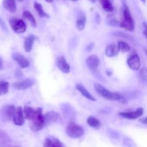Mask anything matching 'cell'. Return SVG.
<instances>
[{"mask_svg":"<svg viewBox=\"0 0 147 147\" xmlns=\"http://www.w3.org/2000/svg\"><path fill=\"white\" fill-rule=\"evenodd\" d=\"M42 110L41 108L35 109L34 113L31 116L30 121V127L32 131L37 132L42 129L45 126L44 115H42Z\"/></svg>","mask_w":147,"mask_h":147,"instance_id":"cell-2","label":"cell"},{"mask_svg":"<svg viewBox=\"0 0 147 147\" xmlns=\"http://www.w3.org/2000/svg\"><path fill=\"white\" fill-rule=\"evenodd\" d=\"M90 1H91L92 3H96V0H90Z\"/></svg>","mask_w":147,"mask_h":147,"instance_id":"cell-36","label":"cell"},{"mask_svg":"<svg viewBox=\"0 0 147 147\" xmlns=\"http://www.w3.org/2000/svg\"><path fill=\"white\" fill-rule=\"evenodd\" d=\"M47 3H52L53 1V0H45Z\"/></svg>","mask_w":147,"mask_h":147,"instance_id":"cell-35","label":"cell"},{"mask_svg":"<svg viewBox=\"0 0 147 147\" xmlns=\"http://www.w3.org/2000/svg\"><path fill=\"white\" fill-rule=\"evenodd\" d=\"M127 64L129 67L133 70H138L141 67V60L137 54L131 55L127 60Z\"/></svg>","mask_w":147,"mask_h":147,"instance_id":"cell-7","label":"cell"},{"mask_svg":"<svg viewBox=\"0 0 147 147\" xmlns=\"http://www.w3.org/2000/svg\"><path fill=\"white\" fill-rule=\"evenodd\" d=\"M86 16L83 12L80 13L78 18L77 22H76V26H77L78 30L82 31L84 30L85 27H86Z\"/></svg>","mask_w":147,"mask_h":147,"instance_id":"cell-19","label":"cell"},{"mask_svg":"<svg viewBox=\"0 0 147 147\" xmlns=\"http://www.w3.org/2000/svg\"><path fill=\"white\" fill-rule=\"evenodd\" d=\"M16 108L13 105H7L4 106L0 110V119L3 121H9L13 119Z\"/></svg>","mask_w":147,"mask_h":147,"instance_id":"cell-5","label":"cell"},{"mask_svg":"<svg viewBox=\"0 0 147 147\" xmlns=\"http://www.w3.org/2000/svg\"><path fill=\"white\" fill-rule=\"evenodd\" d=\"M34 42V37L33 35H30L25 38L24 42V49L27 53H30L32 50Z\"/></svg>","mask_w":147,"mask_h":147,"instance_id":"cell-20","label":"cell"},{"mask_svg":"<svg viewBox=\"0 0 147 147\" xmlns=\"http://www.w3.org/2000/svg\"><path fill=\"white\" fill-rule=\"evenodd\" d=\"M71 1H78V0H71Z\"/></svg>","mask_w":147,"mask_h":147,"instance_id":"cell-39","label":"cell"},{"mask_svg":"<svg viewBox=\"0 0 147 147\" xmlns=\"http://www.w3.org/2000/svg\"><path fill=\"white\" fill-rule=\"evenodd\" d=\"M43 147H56V145L55 144L54 141L49 139V138H47L45 139V141Z\"/></svg>","mask_w":147,"mask_h":147,"instance_id":"cell-28","label":"cell"},{"mask_svg":"<svg viewBox=\"0 0 147 147\" xmlns=\"http://www.w3.org/2000/svg\"><path fill=\"white\" fill-rule=\"evenodd\" d=\"M34 9L36 10V11H37V13L38 14V15L40 16V17H46V18H49V17H50L49 14H47V13L43 10L42 6L40 4H39V3L37 2L34 3Z\"/></svg>","mask_w":147,"mask_h":147,"instance_id":"cell-23","label":"cell"},{"mask_svg":"<svg viewBox=\"0 0 147 147\" xmlns=\"http://www.w3.org/2000/svg\"><path fill=\"white\" fill-rule=\"evenodd\" d=\"M53 140L54 141L55 144V145H56V147H65L64 144H63L62 143V142H60V140H58V139H55V138H53Z\"/></svg>","mask_w":147,"mask_h":147,"instance_id":"cell-30","label":"cell"},{"mask_svg":"<svg viewBox=\"0 0 147 147\" xmlns=\"http://www.w3.org/2000/svg\"><path fill=\"white\" fill-rule=\"evenodd\" d=\"M57 67L64 73H69L70 71V67L66 61L65 58L63 56H60L57 59L56 61Z\"/></svg>","mask_w":147,"mask_h":147,"instance_id":"cell-12","label":"cell"},{"mask_svg":"<svg viewBox=\"0 0 147 147\" xmlns=\"http://www.w3.org/2000/svg\"><path fill=\"white\" fill-rule=\"evenodd\" d=\"M23 17L24 19L27 20L30 24V25L33 27H35L37 26V23H36L35 19H34V16L32 14V13L29 11H24L23 12Z\"/></svg>","mask_w":147,"mask_h":147,"instance_id":"cell-21","label":"cell"},{"mask_svg":"<svg viewBox=\"0 0 147 147\" xmlns=\"http://www.w3.org/2000/svg\"><path fill=\"white\" fill-rule=\"evenodd\" d=\"M4 67V65H3V60L1 57H0V70H1Z\"/></svg>","mask_w":147,"mask_h":147,"instance_id":"cell-33","label":"cell"},{"mask_svg":"<svg viewBox=\"0 0 147 147\" xmlns=\"http://www.w3.org/2000/svg\"><path fill=\"white\" fill-rule=\"evenodd\" d=\"M119 50L118 48V46L116 45L111 44L109 45H108L106 48V55L107 57H113L114 56H116L119 53Z\"/></svg>","mask_w":147,"mask_h":147,"instance_id":"cell-18","label":"cell"},{"mask_svg":"<svg viewBox=\"0 0 147 147\" xmlns=\"http://www.w3.org/2000/svg\"><path fill=\"white\" fill-rule=\"evenodd\" d=\"M141 1H142V2L144 3V4H145V3H146V0H141Z\"/></svg>","mask_w":147,"mask_h":147,"instance_id":"cell-37","label":"cell"},{"mask_svg":"<svg viewBox=\"0 0 147 147\" xmlns=\"http://www.w3.org/2000/svg\"><path fill=\"white\" fill-rule=\"evenodd\" d=\"M18 1H20V2H22V1L23 0H18Z\"/></svg>","mask_w":147,"mask_h":147,"instance_id":"cell-40","label":"cell"},{"mask_svg":"<svg viewBox=\"0 0 147 147\" xmlns=\"http://www.w3.org/2000/svg\"><path fill=\"white\" fill-rule=\"evenodd\" d=\"M120 27L128 31H134L135 28L134 21L133 20L130 10L126 4L123 7V20L121 22Z\"/></svg>","mask_w":147,"mask_h":147,"instance_id":"cell-3","label":"cell"},{"mask_svg":"<svg viewBox=\"0 0 147 147\" xmlns=\"http://www.w3.org/2000/svg\"><path fill=\"white\" fill-rule=\"evenodd\" d=\"M14 147H19V146H14Z\"/></svg>","mask_w":147,"mask_h":147,"instance_id":"cell-41","label":"cell"},{"mask_svg":"<svg viewBox=\"0 0 147 147\" xmlns=\"http://www.w3.org/2000/svg\"><path fill=\"white\" fill-rule=\"evenodd\" d=\"M9 24L14 32L17 33V34H21V33L24 32L26 31V29H27L26 24L21 19L11 18L9 20Z\"/></svg>","mask_w":147,"mask_h":147,"instance_id":"cell-6","label":"cell"},{"mask_svg":"<svg viewBox=\"0 0 147 147\" xmlns=\"http://www.w3.org/2000/svg\"><path fill=\"white\" fill-rule=\"evenodd\" d=\"M11 140L9 136L2 130H0V147H7L10 144Z\"/></svg>","mask_w":147,"mask_h":147,"instance_id":"cell-17","label":"cell"},{"mask_svg":"<svg viewBox=\"0 0 147 147\" xmlns=\"http://www.w3.org/2000/svg\"><path fill=\"white\" fill-rule=\"evenodd\" d=\"M145 53H146V55L147 56V49H145Z\"/></svg>","mask_w":147,"mask_h":147,"instance_id":"cell-38","label":"cell"},{"mask_svg":"<svg viewBox=\"0 0 147 147\" xmlns=\"http://www.w3.org/2000/svg\"><path fill=\"white\" fill-rule=\"evenodd\" d=\"M141 122H142V123H144V124H147V117L142 119V120H141Z\"/></svg>","mask_w":147,"mask_h":147,"instance_id":"cell-34","label":"cell"},{"mask_svg":"<svg viewBox=\"0 0 147 147\" xmlns=\"http://www.w3.org/2000/svg\"><path fill=\"white\" fill-rule=\"evenodd\" d=\"M3 7L11 13L15 12L17 10V4L15 0H3Z\"/></svg>","mask_w":147,"mask_h":147,"instance_id":"cell-16","label":"cell"},{"mask_svg":"<svg viewBox=\"0 0 147 147\" xmlns=\"http://www.w3.org/2000/svg\"><path fill=\"white\" fill-rule=\"evenodd\" d=\"M100 1V4H101L102 7L103 9L107 12H110L113 10V7L112 4L111 3L110 0H99Z\"/></svg>","mask_w":147,"mask_h":147,"instance_id":"cell-24","label":"cell"},{"mask_svg":"<svg viewBox=\"0 0 147 147\" xmlns=\"http://www.w3.org/2000/svg\"><path fill=\"white\" fill-rule=\"evenodd\" d=\"M34 84V80L32 79L27 78L24 79L22 80H19V81H16L13 84V87L17 90H25L28 88L31 87L32 85Z\"/></svg>","mask_w":147,"mask_h":147,"instance_id":"cell-8","label":"cell"},{"mask_svg":"<svg viewBox=\"0 0 147 147\" xmlns=\"http://www.w3.org/2000/svg\"><path fill=\"white\" fill-rule=\"evenodd\" d=\"M94 88L96 93L99 95L101 98L106 99V100H116V101H120L123 103L124 102V98L120 93L117 92H111L106 89V88L103 87L102 85L98 83H94Z\"/></svg>","mask_w":147,"mask_h":147,"instance_id":"cell-1","label":"cell"},{"mask_svg":"<svg viewBox=\"0 0 147 147\" xmlns=\"http://www.w3.org/2000/svg\"><path fill=\"white\" fill-rule=\"evenodd\" d=\"M9 85L8 82L1 80L0 81V96L7 94L9 91Z\"/></svg>","mask_w":147,"mask_h":147,"instance_id":"cell-25","label":"cell"},{"mask_svg":"<svg viewBox=\"0 0 147 147\" xmlns=\"http://www.w3.org/2000/svg\"><path fill=\"white\" fill-rule=\"evenodd\" d=\"M87 123L89 126L93 128L99 127L100 124L99 120H98L97 119H96V118L93 117V116H90V117L87 119Z\"/></svg>","mask_w":147,"mask_h":147,"instance_id":"cell-27","label":"cell"},{"mask_svg":"<svg viewBox=\"0 0 147 147\" xmlns=\"http://www.w3.org/2000/svg\"><path fill=\"white\" fill-rule=\"evenodd\" d=\"M119 116L128 119H136L141 117L144 114L143 108H138L136 111L132 112H121L119 113Z\"/></svg>","mask_w":147,"mask_h":147,"instance_id":"cell-9","label":"cell"},{"mask_svg":"<svg viewBox=\"0 0 147 147\" xmlns=\"http://www.w3.org/2000/svg\"><path fill=\"white\" fill-rule=\"evenodd\" d=\"M59 119L58 113L55 111H48L44 115L45 126V125L51 124V123L57 122Z\"/></svg>","mask_w":147,"mask_h":147,"instance_id":"cell-14","label":"cell"},{"mask_svg":"<svg viewBox=\"0 0 147 147\" xmlns=\"http://www.w3.org/2000/svg\"><path fill=\"white\" fill-rule=\"evenodd\" d=\"M139 82L144 86H147V69L146 67H143L139 71Z\"/></svg>","mask_w":147,"mask_h":147,"instance_id":"cell-22","label":"cell"},{"mask_svg":"<svg viewBox=\"0 0 147 147\" xmlns=\"http://www.w3.org/2000/svg\"><path fill=\"white\" fill-rule=\"evenodd\" d=\"M100 64V60L98 56L93 55L86 59V65L90 70H96Z\"/></svg>","mask_w":147,"mask_h":147,"instance_id":"cell-13","label":"cell"},{"mask_svg":"<svg viewBox=\"0 0 147 147\" xmlns=\"http://www.w3.org/2000/svg\"><path fill=\"white\" fill-rule=\"evenodd\" d=\"M143 26H144V34L145 37L147 39V22H144L143 23Z\"/></svg>","mask_w":147,"mask_h":147,"instance_id":"cell-31","label":"cell"},{"mask_svg":"<svg viewBox=\"0 0 147 147\" xmlns=\"http://www.w3.org/2000/svg\"><path fill=\"white\" fill-rule=\"evenodd\" d=\"M118 48H119V51H121L122 53H126V52L130 51L131 47L129 46V44L123 41H119L118 42Z\"/></svg>","mask_w":147,"mask_h":147,"instance_id":"cell-26","label":"cell"},{"mask_svg":"<svg viewBox=\"0 0 147 147\" xmlns=\"http://www.w3.org/2000/svg\"><path fill=\"white\" fill-rule=\"evenodd\" d=\"M12 58L18 63V65L22 68H27L30 65L29 60L24 56H23L21 53H14L12 54Z\"/></svg>","mask_w":147,"mask_h":147,"instance_id":"cell-11","label":"cell"},{"mask_svg":"<svg viewBox=\"0 0 147 147\" xmlns=\"http://www.w3.org/2000/svg\"><path fill=\"white\" fill-rule=\"evenodd\" d=\"M0 27L2 29H4V30H7V27H6L5 23L4 22V21H3L1 18H0Z\"/></svg>","mask_w":147,"mask_h":147,"instance_id":"cell-32","label":"cell"},{"mask_svg":"<svg viewBox=\"0 0 147 147\" xmlns=\"http://www.w3.org/2000/svg\"><path fill=\"white\" fill-rule=\"evenodd\" d=\"M76 89H77V90H78V91L80 92V93H81V94L83 95L86 98L88 99V100H91V101H96V98H95L93 97V96H92L88 91L87 89H86L83 85L80 84V83H78V84H76Z\"/></svg>","mask_w":147,"mask_h":147,"instance_id":"cell-15","label":"cell"},{"mask_svg":"<svg viewBox=\"0 0 147 147\" xmlns=\"http://www.w3.org/2000/svg\"><path fill=\"white\" fill-rule=\"evenodd\" d=\"M108 24L111 26H115V27H116V26H120L121 22H119L116 19H111L108 22Z\"/></svg>","mask_w":147,"mask_h":147,"instance_id":"cell-29","label":"cell"},{"mask_svg":"<svg viewBox=\"0 0 147 147\" xmlns=\"http://www.w3.org/2000/svg\"><path fill=\"white\" fill-rule=\"evenodd\" d=\"M13 122L17 126H22L24 122V115L23 109L20 106L16 108V111L13 118Z\"/></svg>","mask_w":147,"mask_h":147,"instance_id":"cell-10","label":"cell"},{"mask_svg":"<svg viewBox=\"0 0 147 147\" xmlns=\"http://www.w3.org/2000/svg\"><path fill=\"white\" fill-rule=\"evenodd\" d=\"M66 134L72 139H78L84 134L83 127L76 124L74 122H70L65 129Z\"/></svg>","mask_w":147,"mask_h":147,"instance_id":"cell-4","label":"cell"}]
</instances>
